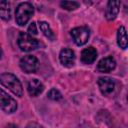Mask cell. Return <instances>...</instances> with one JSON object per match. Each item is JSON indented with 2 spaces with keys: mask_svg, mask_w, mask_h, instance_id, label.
<instances>
[{
  "mask_svg": "<svg viewBox=\"0 0 128 128\" xmlns=\"http://www.w3.org/2000/svg\"><path fill=\"white\" fill-rule=\"evenodd\" d=\"M0 83L4 87L8 88L16 96L22 97V95H23L22 84L14 74H12V73H2L0 75Z\"/></svg>",
  "mask_w": 128,
  "mask_h": 128,
  "instance_id": "1",
  "label": "cell"
},
{
  "mask_svg": "<svg viewBox=\"0 0 128 128\" xmlns=\"http://www.w3.org/2000/svg\"><path fill=\"white\" fill-rule=\"evenodd\" d=\"M34 13V7L29 2H23L20 3L15 11V19L18 25L24 26L27 24V22L30 20Z\"/></svg>",
  "mask_w": 128,
  "mask_h": 128,
  "instance_id": "2",
  "label": "cell"
},
{
  "mask_svg": "<svg viewBox=\"0 0 128 128\" xmlns=\"http://www.w3.org/2000/svg\"><path fill=\"white\" fill-rule=\"evenodd\" d=\"M19 48L24 52H29L37 49L40 46V42L26 32H20L17 40Z\"/></svg>",
  "mask_w": 128,
  "mask_h": 128,
  "instance_id": "3",
  "label": "cell"
},
{
  "mask_svg": "<svg viewBox=\"0 0 128 128\" xmlns=\"http://www.w3.org/2000/svg\"><path fill=\"white\" fill-rule=\"evenodd\" d=\"M0 108L6 113H13L17 110V102L0 88Z\"/></svg>",
  "mask_w": 128,
  "mask_h": 128,
  "instance_id": "4",
  "label": "cell"
},
{
  "mask_svg": "<svg viewBox=\"0 0 128 128\" xmlns=\"http://www.w3.org/2000/svg\"><path fill=\"white\" fill-rule=\"evenodd\" d=\"M70 34H71L75 44L78 46H82L87 43L89 36H90V30L85 26L76 27L71 30Z\"/></svg>",
  "mask_w": 128,
  "mask_h": 128,
  "instance_id": "5",
  "label": "cell"
},
{
  "mask_svg": "<svg viewBox=\"0 0 128 128\" xmlns=\"http://www.w3.org/2000/svg\"><path fill=\"white\" fill-rule=\"evenodd\" d=\"M20 68L25 73H34L38 69L39 61L33 55H26L20 59Z\"/></svg>",
  "mask_w": 128,
  "mask_h": 128,
  "instance_id": "6",
  "label": "cell"
},
{
  "mask_svg": "<svg viewBox=\"0 0 128 128\" xmlns=\"http://www.w3.org/2000/svg\"><path fill=\"white\" fill-rule=\"evenodd\" d=\"M100 92L104 96L110 95L115 88V81L110 77H100L97 81Z\"/></svg>",
  "mask_w": 128,
  "mask_h": 128,
  "instance_id": "7",
  "label": "cell"
},
{
  "mask_svg": "<svg viewBox=\"0 0 128 128\" xmlns=\"http://www.w3.org/2000/svg\"><path fill=\"white\" fill-rule=\"evenodd\" d=\"M60 63L65 67H72L75 63V53L69 48H63L59 54Z\"/></svg>",
  "mask_w": 128,
  "mask_h": 128,
  "instance_id": "8",
  "label": "cell"
},
{
  "mask_svg": "<svg viewBox=\"0 0 128 128\" xmlns=\"http://www.w3.org/2000/svg\"><path fill=\"white\" fill-rule=\"evenodd\" d=\"M116 67V61L112 56H107L102 58L97 64V70L101 73L111 72Z\"/></svg>",
  "mask_w": 128,
  "mask_h": 128,
  "instance_id": "9",
  "label": "cell"
},
{
  "mask_svg": "<svg viewBox=\"0 0 128 128\" xmlns=\"http://www.w3.org/2000/svg\"><path fill=\"white\" fill-rule=\"evenodd\" d=\"M120 1H109L105 10V16L107 20H113L116 18L120 8Z\"/></svg>",
  "mask_w": 128,
  "mask_h": 128,
  "instance_id": "10",
  "label": "cell"
},
{
  "mask_svg": "<svg viewBox=\"0 0 128 128\" xmlns=\"http://www.w3.org/2000/svg\"><path fill=\"white\" fill-rule=\"evenodd\" d=\"M96 58H97V51L92 46L85 48L81 52V62L84 64H91L96 60Z\"/></svg>",
  "mask_w": 128,
  "mask_h": 128,
  "instance_id": "11",
  "label": "cell"
},
{
  "mask_svg": "<svg viewBox=\"0 0 128 128\" xmlns=\"http://www.w3.org/2000/svg\"><path fill=\"white\" fill-rule=\"evenodd\" d=\"M27 90H28V93L35 97V96H38L39 94H41L44 90V85L38 80V79H32L28 82V86H27Z\"/></svg>",
  "mask_w": 128,
  "mask_h": 128,
  "instance_id": "12",
  "label": "cell"
},
{
  "mask_svg": "<svg viewBox=\"0 0 128 128\" xmlns=\"http://www.w3.org/2000/svg\"><path fill=\"white\" fill-rule=\"evenodd\" d=\"M117 43L120 48L126 49L128 45V38H127V32L124 26H120L117 32Z\"/></svg>",
  "mask_w": 128,
  "mask_h": 128,
  "instance_id": "13",
  "label": "cell"
},
{
  "mask_svg": "<svg viewBox=\"0 0 128 128\" xmlns=\"http://www.w3.org/2000/svg\"><path fill=\"white\" fill-rule=\"evenodd\" d=\"M10 4L8 1H0V18L2 20L8 21L10 19Z\"/></svg>",
  "mask_w": 128,
  "mask_h": 128,
  "instance_id": "14",
  "label": "cell"
},
{
  "mask_svg": "<svg viewBox=\"0 0 128 128\" xmlns=\"http://www.w3.org/2000/svg\"><path fill=\"white\" fill-rule=\"evenodd\" d=\"M38 24H39L40 30L43 32V34H44L48 39H50V40L53 41V40L55 39V35H54V33H53L51 27L49 26V24H48L47 22H45V21H40Z\"/></svg>",
  "mask_w": 128,
  "mask_h": 128,
  "instance_id": "15",
  "label": "cell"
},
{
  "mask_svg": "<svg viewBox=\"0 0 128 128\" xmlns=\"http://www.w3.org/2000/svg\"><path fill=\"white\" fill-rule=\"evenodd\" d=\"M60 5H61V7L63 9H66V10H70L71 11V10L77 9L80 4L78 2H76V1H62L60 3Z\"/></svg>",
  "mask_w": 128,
  "mask_h": 128,
  "instance_id": "16",
  "label": "cell"
},
{
  "mask_svg": "<svg viewBox=\"0 0 128 128\" xmlns=\"http://www.w3.org/2000/svg\"><path fill=\"white\" fill-rule=\"evenodd\" d=\"M47 96H48V98H50V99H52V100H56V101L62 99V94L60 93L59 90H57V89H55V88H52V89L47 93Z\"/></svg>",
  "mask_w": 128,
  "mask_h": 128,
  "instance_id": "17",
  "label": "cell"
},
{
  "mask_svg": "<svg viewBox=\"0 0 128 128\" xmlns=\"http://www.w3.org/2000/svg\"><path fill=\"white\" fill-rule=\"evenodd\" d=\"M37 33H38V30H37L36 23L35 22H31L29 27H28V34H30L32 36V35H36Z\"/></svg>",
  "mask_w": 128,
  "mask_h": 128,
  "instance_id": "18",
  "label": "cell"
},
{
  "mask_svg": "<svg viewBox=\"0 0 128 128\" xmlns=\"http://www.w3.org/2000/svg\"><path fill=\"white\" fill-rule=\"evenodd\" d=\"M26 128H44V127H43L42 125L36 123V122H30V123L27 124Z\"/></svg>",
  "mask_w": 128,
  "mask_h": 128,
  "instance_id": "19",
  "label": "cell"
},
{
  "mask_svg": "<svg viewBox=\"0 0 128 128\" xmlns=\"http://www.w3.org/2000/svg\"><path fill=\"white\" fill-rule=\"evenodd\" d=\"M6 128H18L15 124H8L7 126H6Z\"/></svg>",
  "mask_w": 128,
  "mask_h": 128,
  "instance_id": "20",
  "label": "cell"
},
{
  "mask_svg": "<svg viewBox=\"0 0 128 128\" xmlns=\"http://www.w3.org/2000/svg\"><path fill=\"white\" fill-rule=\"evenodd\" d=\"M1 56H2V50H1V47H0V58H1Z\"/></svg>",
  "mask_w": 128,
  "mask_h": 128,
  "instance_id": "21",
  "label": "cell"
}]
</instances>
